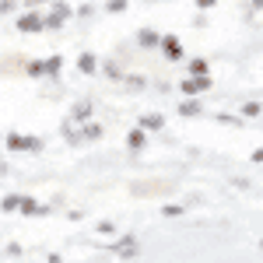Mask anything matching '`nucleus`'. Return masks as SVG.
I'll list each match as a JSON object with an SVG mask.
<instances>
[{"label": "nucleus", "mask_w": 263, "mask_h": 263, "mask_svg": "<svg viewBox=\"0 0 263 263\" xmlns=\"http://www.w3.org/2000/svg\"><path fill=\"white\" fill-rule=\"evenodd\" d=\"M253 158H256V162H263V151H256V155H253Z\"/></svg>", "instance_id": "nucleus-5"}, {"label": "nucleus", "mask_w": 263, "mask_h": 263, "mask_svg": "<svg viewBox=\"0 0 263 263\" xmlns=\"http://www.w3.org/2000/svg\"><path fill=\"white\" fill-rule=\"evenodd\" d=\"M218 0H197V7H214Z\"/></svg>", "instance_id": "nucleus-4"}, {"label": "nucleus", "mask_w": 263, "mask_h": 263, "mask_svg": "<svg viewBox=\"0 0 263 263\" xmlns=\"http://www.w3.org/2000/svg\"><path fill=\"white\" fill-rule=\"evenodd\" d=\"M162 46H165V53H168V60H179V53H182V49H179V42L172 39V35H168V39H165Z\"/></svg>", "instance_id": "nucleus-3"}, {"label": "nucleus", "mask_w": 263, "mask_h": 263, "mask_svg": "<svg viewBox=\"0 0 263 263\" xmlns=\"http://www.w3.org/2000/svg\"><path fill=\"white\" fill-rule=\"evenodd\" d=\"M63 18H67V7H63V4H60V7H57V11H53L49 18L42 21V25H49V28H60V25H63Z\"/></svg>", "instance_id": "nucleus-2"}, {"label": "nucleus", "mask_w": 263, "mask_h": 263, "mask_svg": "<svg viewBox=\"0 0 263 263\" xmlns=\"http://www.w3.org/2000/svg\"><path fill=\"white\" fill-rule=\"evenodd\" d=\"M18 28H21V32H39V28H42V18H39V14H21Z\"/></svg>", "instance_id": "nucleus-1"}]
</instances>
